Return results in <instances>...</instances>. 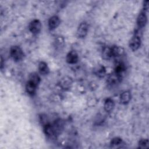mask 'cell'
Returning a JSON list of instances; mask_svg holds the SVG:
<instances>
[{
  "mask_svg": "<svg viewBox=\"0 0 149 149\" xmlns=\"http://www.w3.org/2000/svg\"><path fill=\"white\" fill-rule=\"evenodd\" d=\"M66 62L69 64H74L78 62L79 56L77 53L75 51H70L66 55Z\"/></svg>",
  "mask_w": 149,
  "mask_h": 149,
  "instance_id": "obj_5",
  "label": "cell"
},
{
  "mask_svg": "<svg viewBox=\"0 0 149 149\" xmlns=\"http://www.w3.org/2000/svg\"><path fill=\"white\" fill-rule=\"evenodd\" d=\"M122 142V140L120 137H115L112 139L111 141V146L112 147L116 146L118 145H120Z\"/></svg>",
  "mask_w": 149,
  "mask_h": 149,
  "instance_id": "obj_20",
  "label": "cell"
},
{
  "mask_svg": "<svg viewBox=\"0 0 149 149\" xmlns=\"http://www.w3.org/2000/svg\"><path fill=\"white\" fill-rule=\"evenodd\" d=\"M122 79V77H121L120 76L118 75L116 73L113 72L108 76V78L107 79V82L109 85L114 86L119 83L121 81Z\"/></svg>",
  "mask_w": 149,
  "mask_h": 149,
  "instance_id": "obj_7",
  "label": "cell"
},
{
  "mask_svg": "<svg viewBox=\"0 0 149 149\" xmlns=\"http://www.w3.org/2000/svg\"><path fill=\"white\" fill-rule=\"evenodd\" d=\"M148 1H146L144 2V10H147L148 9Z\"/></svg>",
  "mask_w": 149,
  "mask_h": 149,
  "instance_id": "obj_21",
  "label": "cell"
},
{
  "mask_svg": "<svg viewBox=\"0 0 149 149\" xmlns=\"http://www.w3.org/2000/svg\"><path fill=\"white\" fill-rule=\"evenodd\" d=\"M148 140L147 139H141L139 141V147L141 148H148Z\"/></svg>",
  "mask_w": 149,
  "mask_h": 149,
  "instance_id": "obj_18",
  "label": "cell"
},
{
  "mask_svg": "<svg viewBox=\"0 0 149 149\" xmlns=\"http://www.w3.org/2000/svg\"><path fill=\"white\" fill-rule=\"evenodd\" d=\"M37 87V86L35 84L28 80L26 84V90L29 94L33 95L36 93Z\"/></svg>",
  "mask_w": 149,
  "mask_h": 149,
  "instance_id": "obj_13",
  "label": "cell"
},
{
  "mask_svg": "<svg viewBox=\"0 0 149 149\" xmlns=\"http://www.w3.org/2000/svg\"><path fill=\"white\" fill-rule=\"evenodd\" d=\"M115 107V103L112 99L110 98H108L105 100L104 102V108L106 112H111Z\"/></svg>",
  "mask_w": 149,
  "mask_h": 149,
  "instance_id": "obj_12",
  "label": "cell"
},
{
  "mask_svg": "<svg viewBox=\"0 0 149 149\" xmlns=\"http://www.w3.org/2000/svg\"><path fill=\"white\" fill-rule=\"evenodd\" d=\"M126 70V66L122 62H118L115 65V73H116L118 75L123 77L124 73Z\"/></svg>",
  "mask_w": 149,
  "mask_h": 149,
  "instance_id": "obj_9",
  "label": "cell"
},
{
  "mask_svg": "<svg viewBox=\"0 0 149 149\" xmlns=\"http://www.w3.org/2000/svg\"><path fill=\"white\" fill-rule=\"evenodd\" d=\"M141 45V38L140 37L137 35H134L130 40L129 42V47L133 51H135L137 50Z\"/></svg>",
  "mask_w": 149,
  "mask_h": 149,
  "instance_id": "obj_4",
  "label": "cell"
},
{
  "mask_svg": "<svg viewBox=\"0 0 149 149\" xmlns=\"http://www.w3.org/2000/svg\"><path fill=\"white\" fill-rule=\"evenodd\" d=\"M10 55L15 61L18 62L23 58L24 53L19 46L14 45L10 49Z\"/></svg>",
  "mask_w": 149,
  "mask_h": 149,
  "instance_id": "obj_1",
  "label": "cell"
},
{
  "mask_svg": "<svg viewBox=\"0 0 149 149\" xmlns=\"http://www.w3.org/2000/svg\"><path fill=\"white\" fill-rule=\"evenodd\" d=\"M88 30V26L87 22H81L77 30V36L79 38H84L87 34Z\"/></svg>",
  "mask_w": 149,
  "mask_h": 149,
  "instance_id": "obj_3",
  "label": "cell"
},
{
  "mask_svg": "<svg viewBox=\"0 0 149 149\" xmlns=\"http://www.w3.org/2000/svg\"><path fill=\"white\" fill-rule=\"evenodd\" d=\"M44 132L45 134L49 137L53 136L56 133L54 126L50 123H46L44 125Z\"/></svg>",
  "mask_w": 149,
  "mask_h": 149,
  "instance_id": "obj_11",
  "label": "cell"
},
{
  "mask_svg": "<svg viewBox=\"0 0 149 149\" xmlns=\"http://www.w3.org/2000/svg\"><path fill=\"white\" fill-rule=\"evenodd\" d=\"M95 73L100 77H103L106 73V70L104 66H100L95 70Z\"/></svg>",
  "mask_w": 149,
  "mask_h": 149,
  "instance_id": "obj_17",
  "label": "cell"
},
{
  "mask_svg": "<svg viewBox=\"0 0 149 149\" xmlns=\"http://www.w3.org/2000/svg\"><path fill=\"white\" fill-rule=\"evenodd\" d=\"M71 83L72 82L69 78L66 79V77H65L62 80L61 86L63 88H68L70 87V84H71Z\"/></svg>",
  "mask_w": 149,
  "mask_h": 149,
  "instance_id": "obj_19",
  "label": "cell"
},
{
  "mask_svg": "<svg viewBox=\"0 0 149 149\" xmlns=\"http://www.w3.org/2000/svg\"><path fill=\"white\" fill-rule=\"evenodd\" d=\"M147 18L146 13L144 12V10L141 12L138 15V17L137 19V24L138 27L140 28L144 27L147 23Z\"/></svg>",
  "mask_w": 149,
  "mask_h": 149,
  "instance_id": "obj_6",
  "label": "cell"
},
{
  "mask_svg": "<svg viewBox=\"0 0 149 149\" xmlns=\"http://www.w3.org/2000/svg\"><path fill=\"white\" fill-rule=\"evenodd\" d=\"M131 99V94L129 91L123 92L120 96V101L123 104H127Z\"/></svg>",
  "mask_w": 149,
  "mask_h": 149,
  "instance_id": "obj_14",
  "label": "cell"
},
{
  "mask_svg": "<svg viewBox=\"0 0 149 149\" xmlns=\"http://www.w3.org/2000/svg\"><path fill=\"white\" fill-rule=\"evenodd\" d=\"M38 70L41 74H47L49 72V68L47 64L44 61H41L38 64Z\"/></svg>",
  "mask_w": 149,
  "mask_h": 149,
  "instance_id": "obj_15",
  "label": "cell"
},
{
  "mask_svg": "<svg viewBox=\"0 0 149 149\" xmlns=\"http://www.w3.org/2000/svg\"><path fill=\"white\" fill-rule=\"evenodd\" d=\"M29 81L33 83L38 86L40 82V77L36 73H32L29 76Z\"/></svg>",
  "mask_w": 149,
  "mask_h": 149,
  "instance_id": "obj_16",
  "label": "cell"
},
{
  "mask_svg": "<svg viewBox=\"0 0 149 149\" xmlns=\"http://www.w3.org/2000/svg\"><path fill=\"white\" fill-rule=\"evenodd\" d=\"M102 57L105 60H109L113 58L111 47L106 46L104 47L102 51Z\"/></svg>",
  "mask_w": 149,
  "mask_h": 149,
  "instance_id": "obj_10",
  "label": "cell"
},
{
  "mask_svg": "<svg viewBox=\"0 0 149 149\" xmlns=\"http://www.w3.org/2000/svg\"><path fill=\"white\" fill-rule=\"evenodd\" d=\"M60 24V19L57 16L51 17L48 20V27L50 30H54Z\"/></svg>",
  "mask_w": 149,
  "mask_h": 149,
  "instance_id": "obj_8",
  "label": "cell"
},
{
  "mask_svg": "<svg viewBox=\"0 0 149 149\" xmlns=\"http://www.w3.org/2000/svg\"><path fill=\"white\" fill-rule=\"evenodd\" d=\"M29 29L33 34H38L41 30V23L40 21L37 19L32 20L29 25Z\"/></svg>",
  "mask_w": 149,
  "mask_h": 149,
  "instance_id": "obj_2",
  "label": "cell"
}]
</instances>
